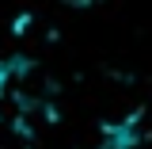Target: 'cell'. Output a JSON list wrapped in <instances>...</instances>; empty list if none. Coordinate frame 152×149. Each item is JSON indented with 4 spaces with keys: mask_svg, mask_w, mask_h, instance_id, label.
<instances>
[{
    "mask_svg": "<svg viewBox=\"0 0 152 149\" xmlns=\"http://www.w3.org/2000/svg\"><path fill=\"white\" fill-rule=\"evenodd\" d=\"M31 73H34V61H31V57H23V54L0 57V99L12 92L15 84H23Z\"/></svg>",
    "mask_w": 152,
    "mask_h": 149,
    "instance_id": "2",
    "label": "cell"
},
{
    "mask_svg": "<svg viewBox=\"0 0 152 149\" xmlns=\"http://www.w3.org/2000/svg\"><path fill=\"white\" fill-rule=\"evenodd\" d=\"M69 8H91V4H99V0H65Z\"/></svg>",
    "mask_w": 152,
    "mask_h": 149,
    "instance_id": "3",
    "label": "cell"
},
{
    "mask_svg": "<svg viewBox=\"0 0 152 149\" xmlns=\"http://www.w3.org/2000/svg\"><path fill=\"white\" fill-rule=\"evenodd\" d=\"M141 119L145 115L133 111V115H122V119H114V122H103L99 126V149H137L141 145Z\"/></svg>",
    "mask_w": 152,
    "mask_h": 149,
    "instance_id": "1",
    "label": "cell"
}]
</instances>
